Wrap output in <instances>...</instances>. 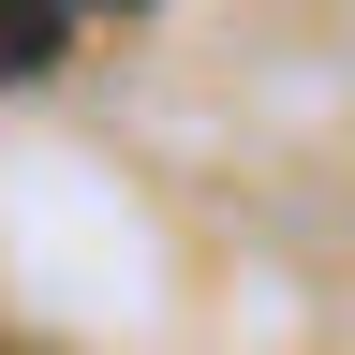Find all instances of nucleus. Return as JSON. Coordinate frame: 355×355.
I'll return each mask as SVG.
<instances>
[{
    "instance_id": "obj_1",
    "label": "nucleus",
    "mask_w": 355,
    "mask_h": 355,
    "mask_svg": "<svg viewBox=\"0 0 355 355\" xmlns=\"http://www.w3.org/2000/svg\"><path fill=\"white\" fill-rule=\"evenodd\" d=\"M60 60H74V15H60V0H0V89H44Z\"/></svg>"
},
{
    "instance_id": "obj_2",
    "label": "nucleus",
    "mask_w": 355,
    "mask_h": 355,
    "mask_svg": "<svg viewBox=\"0 0 355 355\" xmlns=\"http://www.w3.org/2000/svg\"><path fill=\"white\" fill-rule=\"evenodd\" d=\"M60 15H148V0H60Z\"/></svg>"
}]
</instances>
